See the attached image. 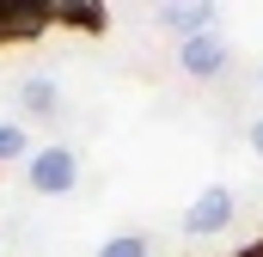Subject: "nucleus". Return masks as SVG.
Wrapping results in <instances>:
<instances>
[{"mask_svg": "<svg viewBox=\"0 0 263 257\" xmlns=\"http://www.w3.org/2000/svg\"><path fill=\"white\" fill-rule=\"evenodd\" d=\"M98 257H147V239H141V233H123V239H110Z\"/></svg>", "mask_w": 263, "mask_h": 257, "instance_id": "nucleus-7", "label": "nucleus"}, {"mask_svg": "<svg viewBox=\"0 0 263 257\" xmlns=\"http://www.w3.org/2000/svg\"><path fill=\"white\" fill-rule=\"evenodd\" d=\"M227 221H233V196L214 184V190H202L196 202H190L184 233H190V239H214V233H227Z\"/></svg>", "mask_w": 263, "mask_h": 257, "instance_id": "nucleus-2", "label": "nucleus"}, {"mask_svg": "<svg viewBox=\"0 0 263 257\" xmlns=\"http://www.w3.org/2000/svg\"><path fill=\"white\" fill-rule=\"evenodd\" d=\"M159 19H165V31H178V37L190 43V37H208V25H214L220 12H214V6H165Z\"/></svg>", "mask_w": 263, "mask_h": 257, "instance_id": "nucleus-4", "label": "nucleus"}, {"mask_svg": "<svg viewBox=\"0 0 263 257\" xmlns=\"http://www.w3.org/2000/svg\"><path fill=\"white\" fill-rule=\"evenodd\" d=\"M251 147H257V153H263V117H257V123H251Z\"/></svg>", "mask_w": 263, "mask_h": 257, "instance_id": "nucleus-8", "label": "nucleus"}, {"mask_svg": "<svg viewBox=\"0 0 263 257\" xmlns=\"http://www.w3.org/2000/svg\"><path fill=\"white\" fill-rule=\"evenodd\" d=\"M18 104H25L31 117H49V111H55V80H43V74L25 80V86H18Z\"/></svg>", "mask_w": 263, "mask_h": 257, "instance_id": "nucleus-5", "label": "nucleus"}, {"mask_svg": "<svg viewBox=\"0 0 263 257\" xmlns=\"http://www.w3.org/2000/svg\"><path fill=\"white\" fill-rule=\"evenodd\" d=\"M257 80H263V74H257Z\"/></svg>", "mask_w": 263, "mask_h": 257, "instance_id": "nucleus-9", "label": "nucleus"}, {"mask_svg": "<svg viewBox=\"0 0 263 257\" xmlns=\"http://www.w3.org/2000/svg\"><path fill=\"white\" fill-rule=\"evenodd\" d=\"M25 147H31L25 123H0V159H25Z\"/></svg>", "mask_w": 263, "mask_h": 257, "instance_id": "nucleus-6", "label": "nucleus"}, {"mask_svg": "<svg viewBox=\"0 0 263 257\" xmlns=\"http://www.w3.org/2000/svg\"><path fill=\"white\" fill-rule=\"evenodd\" d=\"M25 184H31L37 196H67L73 184H80V159H73V147H43V153H31Z\"/></svg>", "mask_w": 263, "mask_h": 257, "instance_id": "nucleus-1", "label": "nucleus"}, {"mask_svg": "<svg viewBox=\"0 0 263 257\" xmlns=\"http://www.w3.org/2000/svg\"><path fill=\"white\" fill-rule=\"evenodd\" d=\"M227 62H233V56H227V43H220V37H190V43H184V56H178V67H184L190 80H214Z\"/></svg>", "mask_w": 263, "mask_h": 257, "instance_id": "nucleus-3", "label": "nucleus"}]
</instances>
